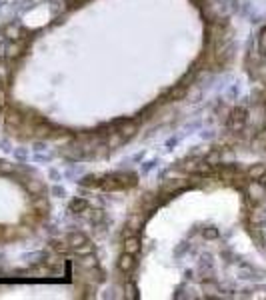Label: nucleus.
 <instances>
[{
	"label": "nucleus",
	"instance_id": "1",
	"mask_svg": "<svg viewBox=\"0 0 266 300\" xmlns=\"http://www.w3.org/2000/svg\"><path fill=\"white\" fill-rule=\"evenodd\" d=\"M98 186L107 192H116V190H126L136 186V174L132 172H114L98 178Z\"/></svg>",
	"mask_w": 266,
	"mask_h": 300
},
{
	"label": "nucleus",
	"instance_id": "2",
	"mask_svg": "<svg viewBox=\"0 0 266 300\" xmlns=\"http://www.w3.org/2000/svg\"><path fill=\"white\" fill-rule=\"evenodd\" d=\"M66 238V242H68V246H70V252H76L78 256H82V254H92V242L82 234V232H70L68 236H64Z\"/></svg>",
	"mask_w": 266,
	"mask_h": 300
},
{
	"label": "nucleus",
	"instance_id": "3",
	"mask_svg": "<svg viewBox=\"0 0 266 300\" xmlns=\"http://www.w3.org/2000/svg\"><path fill=\"white\" fill-rule=\"evenodd\" d=\"M246 120H248L246 110H244V108H234V110L230 112V116H228V128H230L232 132H240V130L244 128Z\"/></svg>",
	"mask_w": 266,
	"mask_h": 300
},
{
	"label": "nucleus",
	"instance_id": "4",
	"mask_svg": "<svg viewBox=\"0 0 266 300\" xmlns=\"http://www.w3.org/2000/svg\"><path fill=\"white\" fill-rule=\"evenodd\" d=\"M114 128H116L126 140H130V138L136 136V132H138V120H120V122L114 124Z\"/></svg>",
	"mask_w": 266,
	"mask_h": 300
},
{
	"label": "nucleus",
	"instance_id": "5",
	"mask_svg": "<svg viewBox=\"0 0 266 300\" xmlns=\"http://www.w3.org/2000/svg\"><path fill=\"white\" fill-rule=\"evenodd\" d=\"M136 268V254H130V252H122L120 258H118V270L122 274H132Z\"/></svg>",
	"mask_w": 266,
	"mask_h": 300
},
{
	"label": "nucleus",
	"instance_id": "6",
	"mask_svg": "<svg viewBox=\"0 0 266 300\" xmlns=\"http://www.w3.org/2000/svg\"><path fill=\"white\" fill-rule=\"evenodd\" d=\"M28 48V40L26 38H16L8 48H6V56L8 58H18V56H22L24 52Z\"/></svg>",
	"mask_w": 266,
	"mask_h": 300
},
{
	"label": "nucleus",
	"instance_id": "7",
	"mask_svg": "<svg viewBox=\"0 0 266 300\" xmlns=\"http://www.w3.org/2000/svg\"><path fill=\"white\" fill-rule=\"evenodd\" d=\"M140 250H142V242H140V238L136 234L124 238V252H130V254H136L138 256Z\"/></svg>",
	"mask_w": 266,
	"mask_h": 300
},
{
	"label": "nucleus",
	"instance_id": "8",
	"mask_svg": "<svg viewBox=\"0 0 266 300\" xmlns=\"http://www.w3.org/2000/svg\"><path fill=\"white\" fill-rule=\"evenodd\" d=\"M264 170H266L264 164H254V166H250L244 174H246V178H248V180H258V178L264 174Z\"/></svg>",
	"mask_w": 266,
	"mask_h": 300
},
{
	"label": "nucleus",
	"instance_id": "9",
	"mask_svg": "<svg viewBox=\"0 0 266 300\" xmlns=\"http://www.w3.org/2000/svg\"><path fill=\"white\" fill-rule=\"evenodd\" d=\"M26 188H28V192L32 196H42V192H44V184L40 180H28L26 182Z\"/></svg>",
	"mask_w": 266,
	"mask_h": 300
},
{
	"label": "nucleus",
	"instance_id": "10",
	"mask_svg": "<svg viewBox=\"0 0 266 300\" xmlns=\"http://www.w3.org/2000/svg\"><path fill=\"white\" fill-rule=\"evenodd\" d=\"M70 210H72V212H86V210H88V202H86V200H82V198L72 200Z\"/></svg>",
	"mask_w": 266,
	"mask_h": 300
},
{
	"label": "nucleus",
	"instance_id": "11",
	"mask_svg": "<svg viewBox=\"0 0 266 300\" xmlns=\"http://www.w3.org/2000/svg\"><path fill=\"white\" fill-rule=\"evenodd\" d=\"M258 48H260V52L264 54V58H266V28L260 32V36H258Z\"/></svg>",
	"mask_w": 266,
	"mask_h": 300
},
{
	"label": "nucleus",
	"instance_id": "12",
	"mask_svg": "<svg viewBox=\"0 0 266 300\" xmlns=\"http://www.w3.org/2000/svg\"><path fill=\"white\" fill-rule=\"evenodd\" d=\"M6 108V92H4V88H0V110H4Z\"/></svg>",
	"mask_w": 266,
	"mask_h": 300
},
{
	"label": "nucleus",
	"instance_id": "13",
	"mask_svg": "<svg viewBox=\"0 0 266 300\" xmlns=\"http://www.w3.org/2000/svg\"><path fill=\"white\" fill-rule=\"evenodd\" d=\"M128 298H138V294H136V286H134V284H128Z\"/></svg>",
	"mask_w": 266,
	"mask_h": 300
},
{
	"label": "nucleus",
	"instance_id": "14",
	"mask_svg": "<svg viewBox=\"0 0 266 300\" xmlns=\"http://www.w3.org/2000/svg\"><path fill=\"white\" fill-rule=\"evenodd\" d=\"M256 182H258L260 186H264V188H266V170H264V174H262V176H260V178L256 180Z\"/></svg>",
	"mask_w": 266,
	"mask_h": 300
}]
</instances>
